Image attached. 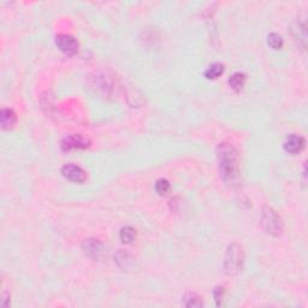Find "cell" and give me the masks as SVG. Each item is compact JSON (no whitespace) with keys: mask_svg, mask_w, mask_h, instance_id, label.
<instances>
[{"mask_svg":"<svg viewBox=\"0 0 308 308\" xmlns=\"http://www.w3.org/2000/svg\"><path fill=\"white\" fill-rule=\"evenodd\" d=\"M219 170L224 182L231 187L240 184V165L239 154L235 147L230 143H220L217 148Z\"/></svg>","mask_w":308,"mask_h":308,"instance_id":"obj_1","label":"cell"},{"mask_svg":"<svg viewBox=\"0 0 308 308\" xmlns=\"http://www.w3.org/2000/svg\"><path fill=\"white\" fill-rule=\"evenodd\" d=\"M243 261L244 254L242 247L236 243L231 244L226 250L225 259H224V271L229 276L239 274L243 269Z\"/></svg>","mask_w":308,"mask_h":308,"instance_id":"obj_2","label":"cell"},{"mask_svg":"<svg viewBox=\"0 0 308 308\" xmlns=\"http://www.w3.org/2000/svg\"><path fill=\"white\" fill-rule=\"evenodd\" d=\"M261 225L269 235L279 236L283 233V220L276 211L269 206H264L261 211Z\"/></svg>","mask_w":308,"mask_h":308,"instance_id":"obj_3","label":"cell"},{"mask_svg":"<svg viewBox=\"0 0 308 308\" xmlns=\"http://www.w3.org/2000/svg\"><path fill=\"white\" fill-rule=\"evenodd\" d=\"M56 45L66 56H73L79 52V41L69 34H60L57 36Z\"/></svg>","mask_w":308,"mask_h":308,"instance_id":"obj_4","label":"cell"},{"mask_svg":"<svg viewBox=\"0 0 308 308\" xmlns=\"http://www.w3.org/2000/svg\"><path fill=\"white\" fill-rule=\"evenodd\" d=\"M60 146L64 152H69L72 149H85L89 146V140L82 135H69L63 139Z\"/></svg>","mask_w":308,"mask_h":308,"instance_id":"obj_5","label":"cell"},{"mask_svg":"<svg viewBox=\"0 0 308 308\" xmlns=\"http://www.w3.org/2000/svg\"><path fill=\"white\" fill-rule=\"evenodd\" d=\"M63 176L66 179L71 181L73 183H83L87 179V173L82 167L73 165V164H66L62 169Z\"/></svg>","mask_w":308,"mask_h":308,"instance_id":"obj_6","label":"cell"},{"mask_svg":"<svg viewBox=\"0 0 308 308\" xmlns=\"http://www.w3.org/2000/svg\"><path fill=\"white\" fill-rule=\"evenodd\" d=\"M83 250L89 258L94 260H100L105 254V247L98 240L88 239L83 242Z\"/></svg>","mask_w":308,"mask_h":308,"instance_id":"obj_7","label":"cell"},{"mask_svg":"<svg viewBox=\"0 0 308 308\" xmlns=\"http://www.w3.org/2000/svg\"><path fill=\"white\" fill-rule=\"evenodd\" d=\"M306 141L302 136L296 135V134H291L286 139L283 143L284 150L289 154H299L301 150L304 148Z\"/></svg>","mask_w":308,"mask_h":308,"instance_id":"obj_8","label":"cell"},{"mask_svg":"<svg viewBox=\"0 0 308 308\" xmlns=\"http://www.w3.org/2000/svg\"><path fill=\"white\" fill-rule=\"evenodd\" d=\"M17 123V116L11 109H3L0 112V125L4 130H10Z\"/></svg>","mask_w":308,"mask_h":308,"instance_id":"obj_9","label":"cell"},{"mask_svg":"<svg viewBox=\"0 0 308 308\" xmlns=\"http://www.w3.org/2000/svg\"><path fill=\"white\" fill-rule=\"evenodd\" d=\"M246 79L247 77L243 72H235L229 79V85L231 88L235 90V92H240V90L244 87Z\"/></svg>","mask_w":308,"mask_h":308,"instance_id":"obj_10","label":"cell"},{"mask_svg":"<svg viewBox=\"0 0 308 308\" xmlns=\"http://www.w3.org/2000/svg\"><path fill=\"white\" fill-rule=\"evenodd\" d=\"M120 241L125 244H132L136 240V230L132 226L122 227L119 233Z\"/></svg>","mask_w":308,"mask_h":308,"instance_id":"obj_11","label":"cell"},{"mask_svg":"<svg viewBox=\"0 0 308 308\" xmlns=\"http://www.w3.org/2000/svg\"><path fill=\"white\" fill-rule=\"evenodd\" d=\"M183 303L187 307H202V300L195 293H188L183 297Z\"/></svg>","mask_w":308,"mask_h":308,"instance_id":"obj_12","label":"cell"},{"mask_svg":"<svg viewBox=\"0 0 308 308\" xmlns=\"http://www.w3.org/2000/svg\"><path fill=\"white\" fill-rule=\"evenodd\" d=\"M224 72V65L220 64V63H214L210 66L209 69L205 71V76L206 79L209 80H214V79H218L220 75H223Z\"/></svg>","mask_w":308,"mask_h":308,"instance_id":"obj_13","label":"cell"},{"mask_svg":"<svg viewBox=\"0 0 308 308\" xmlns=\"http://www.w3.org/2000/svg\"><path fill=\"white\" fill-rule=\"evenodd\" d=\"M267 42H269V46L273 49H280L283 47V38L277 33H271L267 38Z\"/></svg>","mask_w":308,"mask_h":308,"instance_id":"obj_14","label":"cell"},{"mask_svg":"<svg viewBox=\"0 0 308 308\" xmlns=\"http://www.w3.org/2000/svg\"><path fill=\"white\" fill-rule=\"evenodd\" d=\"M156 190L159 195H167L170 193V190H171V186H170L167 179H158L156 183Z\"/></svg>","mask_w":308,"mask_h":308,"instance_id":"obj_15","label":"cell"},{"mask_svg":"<svg viewBox=\"0 0 308 308\" xmlns=\"http://www.w3.org/2000/svg\"><path fill=\"white\" fill-rule=\"evenodd\" d=\"M213 296L214 300H216L217 306L220 307L223 304L224 301V296H225V290H224L223 287H217L216 289L213 290Z\"/></svg>","mask_w":308,"mask_h":308,"instance_id":"obj_16","label":"cell"}]
</instances>
